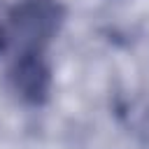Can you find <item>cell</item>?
<instances>
[{"label": "cell", "instance_id": "6da1fadb", "mask_svg": "<svg viewBox=\"0 0 149 149\" xmlns=\"http://www.w3.org/2000/svg\"><path fill=\"white\" fill-rule=\"evenodd\" d=\"M12 42V9L5 7V2L0 0V54L9 47Z\"/></svg>", "mask_w": 149, "mask_h": 149}]
</instances>
